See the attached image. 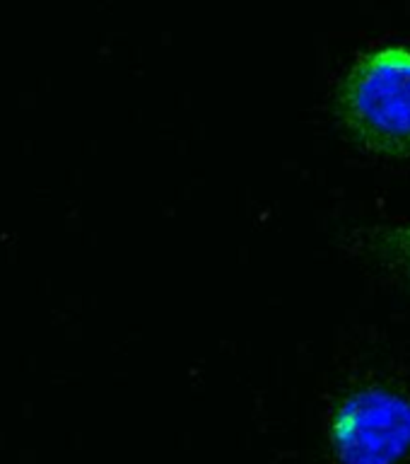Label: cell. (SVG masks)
<instances>
[{"label":"cell","mask_w":410,"mask_h":464,"mask_svg":"<svg viewBox=\"0 0 410 464\" xmlns=\"http://www.w3.org/2000/svg\"><path fill=\"white\" fill-rule=\"evenodd\" d=\"M333 111L360 150L384 160H410L408 44L362 51L340 75Z\"/></svg>","instance_id":"obj_1"},{"label":"cell","mask_w":410,"mask_h":464,"mask_svg":"<svg viewBox=\"0 0 410 464\" xmlns=\"http://www.w3.org/2000/svg\"><path fill=\"white\" fill-rule=\"evenodd\" d=\"M326 442L336 464H405L410 459V392L365 380L333 399Z\"/></svg>","instance_id":"obj_2"},{"label":"cell","mask_w":410,"mask_h":464,"mask_svg":"<svg viewBox=\"0 0 410 464\" xmlns=\"http://www.w3.org/2000/svg\"><path fill=\"white\" fill-rule=\"evenodd\" d=\"M384 245L394 254V261L401 266V271L410 278V225L391 227L384 237Z\"/></svg>","instance_id":"obj_3"}]
</instances>
